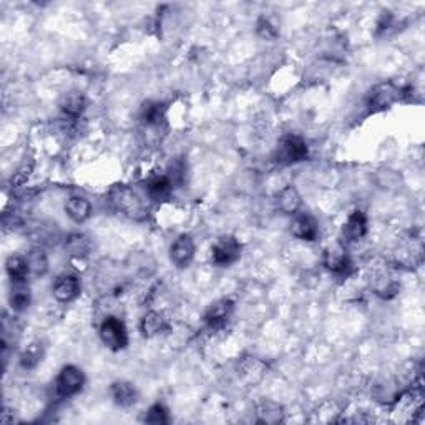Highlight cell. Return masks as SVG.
I'll return each instance as SVG.
<instances>
[{
    "label": "cell",
    "mask_w": 425,
    "mask_h": 425,
    "mask_svg": "<svg viewBox=\"0 0 425 425\" xmlns=\"http://www.w3.org/2000/svg\"><path fill=\"white\" fill-rule=\"evenodd\" d=\"M108 203L117 212L133 221H145L148 218V210L143 205L141 198L135 190L123 183H117L108 190Z\"/></svg>",
    "instance_id": "obj_1"
},
{
    "label": "cell",
    "mask_w": 425,
    "mask_h": 425,
    "mask_svg": "<svg viewBox=\"0 0 425 425\" xmlns=\"http://www.w3.org/2000/svg\"><path fill=\"white\" fill-rule=\"evenodd\" d=\"M140 123L146 143L156 145L166 135V105L163 102H145L140 110Z\"/></svg>",
    "instance_id": "obj_2"
},
{
    "label": "cell",
    "mask_w": 425,
    "mask_h": 425,
    "mask_svg": "<svg viewBox=\"0 0 425 425\" xmlns=\"http://www.w3.org/2000/svg\"><path fill=\"white\" fill-rule=\"evenodd\" d=\"M309 158V146L303 136L289 133L281 138L278 148L274 151L276 163L283 166H291L303 163Z\"/></svg>",
    "instance_id": "obj_3"
},
{
    "label": "cell",
    "mask_w": 425,
    "mask_h": 425,
    "mask_svg": "<svg viewBox=\"0 0 425 425\" xmlns=\"http://www.w3.org/2000/svg\"><path fill=\"white\" fill-rule=\"evenodd\" d=\"M98 334H100V339L105 344V348L113 350V353H120V350L127 349L128 343H130L127 326L117 316H107L102 321L100 328H98Z\"/></svg>",
    "instance_id": "obj_4"
},
{
    "label": "cell",
    "mask_w": 425,
    "mask_h": 425,
    "mask_svg": "<svg viewBox=\"0 0 425 425\" xmlns=\"http://www.w3.org/2000/svg\"><path fill=\"white\" fill-rule=\"evenodd\" d=\"M87 382L85 372L77 365H63L55 379V392L60 399L75 397L83 390V385Z\"/></svg>",
    "instance_id": "obj_5"
},
{
    "label": "cell",
    "mask_w": 425,
    "mask_h": 425,
    "mask_svg": "<svg viewBox=\"0 0 425 425\" xmlns=\"http://www.w3.org/2000/svg\"><path fill=\"white\" fill-rule=\"evenodd\" d=\"M241 251H243V246H241L240 240H236L235 236H220L216 240V243L211 246L212 264L218 266V268H230V266L238 263L241 258Z\"/></svg>",
    "instance_id": "obj_6"
},
{
    "label": "cell",
    "mask_w": 425,
    "mask_h": 425,
    "mask_svg": "<svg viewBox=\"0 0 425 425\" xmlns=\"http://www.w3.org/2000/svg\"><path fill=\"white\" fill-rule=\"evenodd\" d=\"M410 88L407 87H399L392 82L382 83V85L375 87L372 92H370L369 98V108L370 110H384V108H389L394 105L395 102L402 100L405 95H409Z\"/></svg>",
    "instance_id": "obj_7"
},
{
    "label": "cell",
    "mask_w": 425,
    "mask_h": 425,
    "mask_svg": "<svg viewBox=\"0 0 425 425\" xmlns=\"http://www.w3.org/2000/svg\"><path fill=\"white\" fill-rule=\"evenodd\" d=\"M196 254L195 240L190 235H180L170 246V261L178 269H185L193 263Z\"/></svg>",
    "instance_id": "obj_8"
},
{
    "label": "cell",
    "mask_w": 425,
    "mask_h": 425,
    "mask_svg": "<svg viewBox=\"0 0 425 425\" xmlns=\"http://www.w3.org/2000/svg\"><path fill=\"white\" fill-rule=\"evenodd\" d=\"M82 291V281L77 274L63 273L53 281L52 294L58 303H72L73 299H77L80 296Z\"/></svg>",
    "instance_id": "obj_9"
},
{
    "label": "cell",
    "mask_w": 425,
    "mask_h": 425,
    "mask_svg": "<svg viewBox=\"0 0 425 425\" xmlns=\"http://www.w3.org/2000/svg\"><path fill=\"white\" fill-rule=\"evenodd\" d=\"M233 313L235 303L228 298H223L208 306L205 316H203V321H205V324L210 329H221L231 319Z\"/></svg>",
    "instance_id": "obj_10"
},
{
    "label": "cell",
    "mask_w": 425,
    "mask_h": 425,
    "mask_svg": "<svg viewBox=\"0 0 425 425\" xmlns=\"http://www.w3.org/2000/svg\"><path fill=\"white\" fill-rule=\"evenodd\" d=\"M323 264L329 273L335 276H348L350 269H353V261H350L344 246L340 244L329 246V248L324 251Z\"/></svg>",
    "instance_id": "obj_11"
},
{
    "label": "cell",
    "mask_w": 425,
    "mask_h": 425,
    "mask_svg": "<svg viewBox=\"0 0 425 425\" xmlns=\"http://www.w3.org/2000/svg\"><path fill=\"white\" fill-rule=\"evenodd\" d=\"M291 233H293L294 238L309 241V243H314L319 238V226L318 221L313 215L306 211H298L294 215L293 223H291Z\"/></svg>",
    "instance_id": "obj_12"
},
{
    "label": "cell",
    "mask_w": 425,
    "mask_h": 425,
    "mask_svg": "<svg viewBox=\"0 0 425 425\" xmlns=\"http://www.w3.org/2000/svg\"><path fill=\"white\" fill-rule=\"evenodd\" d=\"M367 235V216L364 211L355 210L349 215L348 221L343 226V240L345 243H355Z\"/></svg>",
    "instance_id": "obj_13"
},
{
    "label": "cell",
    "mask_w": 425,
    "mask_h": 425,
    "mask_svg": "<svg viewBox=\"0 0 425 425\" xmlns=\"http://www.w3.org/2000/svg\"><path fill=\"white\" fill-rule=\"evenodd\" d=\"M63 248L73 259H87L93 249V241L85 233H70L67 235Z\"/></svg>",
    "instance_id": "obj_14"
},
{
    "label": "cell",
    "mask_w": 425,
    "mask_h": 425,
    "mask_svg": "<svg viewBox=\"0 0 425 425\" xmlns=\"http://www.w3.org/2000/svg\"><path fill=\"white\" fill-rule=\"evenodd\" d=\"M110 395L113 404L122 409L131 407L138 400V390L135 385L128 382V380H115V382L110 385Z\"/></svg>",
    "instance_id": "obj_15"
},
{
    "label": "cell",
    "mask_w": 425,
    "mask_h": 425,
    "mask_svg": "<svg viewBox=\"0 0 425 425\" xmlns=\"http://www.w3.org/2000/svg\"><path fill=\"white\" fill-rule=\"evenodd\" d=\"M168 329H170V323H168L166 316L158 311H150L140 321V333L143 338H155V335L166 333Z\"/></svg>",
    "instance_id": "obj_16"
},
{
    "label": "cell",
    "mask_w": 425,
    "mask_h": 425,
    "mask_svg": "<svg viewBox=\"0 0 425 425\" xmlns=\"http://www.w3.org/2000/svg\"><path fill=\"white\" fill-rule=\"evenodd\" d=\"M145 191L146 195L155 201H163L170 198L173 191V181L168 175H151L145 181Z\"/></svg>",
    "instance_id": "obj_17"
},
{
    "label": "cell",
    "mask_w": 425,
    "mask_h": 425,
    "mask_svg": "<svg viewBox=\"0 0 425 425\" xmlns=\"http://www.w3.org/2000/svg\"><path fill=\"white\" fill-rule=\"evenodd\" d=\"M9 304H11L14 313H23V311L31 308L32 293L27 281H22V283H11Z\"/></svg>",
    "instance_id": "obj_18"
},
{
    "label": "cell",
    "mask_w": 425,
    "mask_h": 425,
    "mask_svg": "<svg viewBox=\"0 0 425 425\" xmlns=\"http://www.w3.org/2000/svg\"><path fill=\"white\" fill-rule=\"evenodd\" d=\"M85 108H87V98L82 92L78 90L67 92L60 100L62 113L67 118H72V120H77L78 117H82L83 112H85Z\"/></svg>",
    "instance_id": "obj_19"
},
{
    "label": "cell",
    "mask_w": 425,
    "mask_h": 425,
    "mask_svg": "<svg viewBox=\"0 0 425 425\" xmlns=\"http://www.w3.org/2000/svg\"><path fill=\"white\" fill-rule=\"evenodd\" d=\"M301 205H303V200H301L299 191L296 190V186L288 185L281 190L278 195H276V206H278L279 211H283L284 215H296V212L301 211Z\"/></svg>",
    "instance_id": "obj_20"
},
{
    "label": "cell",
    "mask_w": 425,
    "mask_h": 425,
    "mask_svg": "<svg viewBox=\"0 0 425 425\" xmlns=\"http://www.w3.org/2000/svg\"><path fill=\"white\" fill-rule=\"evenodd\" d=\"M65 212L73 223L82 225L92 216V203L83 196H72L65 203Z\"/></svg>",
    "instance_id": "obj_21"
},
{
    "label": "cell",
    "mask_w": 425,
    "mask_h": 425,
    "mask_svg": "<svg viewBox=\"0 0 425 425\" xmlns=\"http://www.w3.org/2000/svg\"><path fill=\"white\" fill-rule=\"evenodd\" d=\"M6 271L11 283H22L31 276V268H28L26 256H9L6 261Z\"/></svg>",
    "instance_id": "obj_22"
},
{
    "label": "cell",
    "mask_w": 425,
    "mask_h": 425,
    "mask_svg": "<svg viewBox=\"0 0 425 425\" xmlns=\"http://www.w3.org/2000/svg\"><path fill=\"white\" fill-rule=\"evenodd\" d=\"M372 289H374V293L380 296L382 299H390V298H394V296H397L399 284H397V281H395L389 273L380 271V273L374 274Z\"/></svg>",
    "instance_id": "obj_23"
},
{
    "label": "cell",
    "mask_w": 425,
    "mask_h": 425,
    "mask_svg": "<svg viewBox=\"0 0 425 425\" xmlns=\"http://www.w3.org/2000/svg\"><path fill=\"white\" fill-rule=\"evenodd\" d=\"M43 357V345L41 343H32L27 345V349H23L21 355H18V365L23 370H33L37 369V365L42 362Z\"/></svg>",
    "instance_id": "obj_24"
},
{
    "label": "cell",
    "mask_w": 425,
    "mask_h": 425,
    "mask_svg": "<svg viewBox=\"0 0 425 425\" xmlns=\"http://www.w3.org/2000/svg\"><path fill=\"white\" fill-rule=\"evenodd\" d=\"M26 258L32 276H43L48 271V256L42 248L31 249Z\"/></svg>",
    "instance_id": "obj_25"
},
{
    "label": "cell",
    "mask_w": 425,
    "mask_h": 425,
    "mask_svg": "<svg viewBox=\"0 0 425 425\" xmlns=\"http://www.w3.org/2000/svg\"><path fill=\"white\" fill-rule=\"evenodd\" d=\"M258 415L261 422L266 424H276L283 420V409L279 404L271 402V400H264L258 405Z\"/></svg>",
    "instance_id": "obj_26"
},
{
    "label": "cell",
    "mask_w": 425,
    "mask_h": 425,
    "mask_svg": "<svg viewBox=\"0 0 425 425\" xmlns=\"http://www.w3.org/2000/svg\"><path fill=\"white\" fill-rule=\"evenodd\" d=\"M256 33H258V37L263 38V41L274 42L276 38L279 37V28L269 17L261 16L258 22H256Z\"/></svg>",
    "instance_id": "obj_27"
},
{
    "label": "cell",
    "mask_w": 425,
    "mask_h": 425,
    "mask_svg": "<svg viewBox=\"0 0 425 425\" xmlns=\"http://www.w3.org/2000/svg\"><path fill=\"white\" fill-rule=\"evenodd\" d=\"M143 420H145L146 424H151V425L170 424V412H168V409L165 407V405L156 402L146 410V415Z\"/></svg>",
    "instance_id": "obj_28"
},
{
    "label": "cell",
    "mask_w": 425,
    "mask_h": 425,
    "mask_svg": "<svg viewBox=\"0 0 425 425\" xmlns=\"http://www.w3.org/2000/svg\"><path fill=\"white\" fill-rule=\"evenodd\" d=\"M380 176H384V180H377L379 185L382 188H387V190H397L402 185V180H400L399 173L390 171V170H384L379 173Z\"/></svg>",
    "instance_id": "obj_29"
}]
</instances>
